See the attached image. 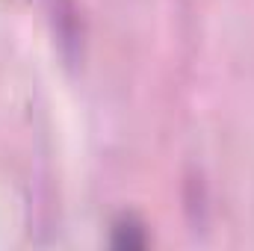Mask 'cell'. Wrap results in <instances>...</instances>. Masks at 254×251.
Instances as JSON below:
<instances>
[{"label":"cell","instance_id":"obj_1","mask_svg":"<svg viewBox=\"0 0 254 251\" xmlns=\"http://www.w3.org/2000/svg\"><path fill=\"white\" fill-rule=\"evenodd\" d=\"M116 246H127V249L145 246V234H142V225H136L133 219H122V222L116 225Z\"/></svg>","mask_w":254,"mask_h":251}]
</instances>
